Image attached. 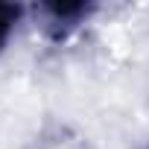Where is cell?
<instances>
[{"label":"cell","instance_id":"cell-2","mask_svg":"<svg viewBox=\"0 0 149 149\" xmlns=\"http://www.w3.org/2000/svg\"><path fill=\"white\" fill-rule=\"evenodd\" d=\"M53 15H58V18H67V15H76V12H82V6L79 3H50L47 6Z\"/></svg>","mask_w":149,"mask_h":149},{"label":"cell","instance_id":"cell-1","mask_svg":"<svg viewBox=\"0 0 149 149\" xmlns=\"http://www.w3.org/2000/svg\"><path fill=\"white\" fill-rule=\"evenodd\" d=\"M15 18H18V9H15V6H6V3H0V44H3V38H6L9 26L15 24Z\"/></svg>","mask_w":149,"mask_h":149}]
</instances>
